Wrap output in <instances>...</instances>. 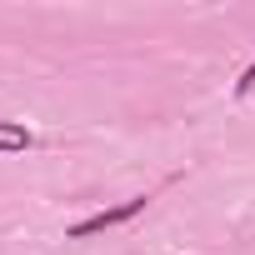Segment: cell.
I'll return each mask as SVG.
<instances>
[{
    "label": "cell",
    "instance_id": "obj_2",
    "mask_svg": "<svg viewBox=\"0 0 255 255\" xmlns=\"http://www.w3.org/2000/svg\"><path fill=\"white\" fill-rule=\"evenodd\" d=\"M30 130L25 125H15V120H0V155H15V150H30Z\"/></svg>",
    "mask_w": 255,
    "mask_h": 255
},
{
    "label": "cell",
    "instance_id": "obj_1",
    "mask_svg": "<svg viewBox=\"0 0 255 255\" xmlns=\"http://www.w3.org/2000/svg\"><path fill=\"white\" fill-rule=\"evenodd\" d=\"M145 205H150V195H130V200H120V205H110V210H100V215H90V220H75L65 235H70V240H90V235H100V230H115V225H125V220H135Z\"/></svg>",
    "mask_w": 255,
    "mask_h": 255
},
{
    "label": "cell",
    "instance_id": "obj_3",
    "mask_svg": "<svg viewBox=\"0 0 255 255\" xmlns=\"http://www.w3.org/2000/svg\"><path fill=\"white\" fill-rule=\"evenodd\" d=\"M250 90H255V60H250V65L240 70V80H235V95H250Z\"/></svg>",
    "mask_w": 255,
    "mask_h": 255
}]
</instances>
